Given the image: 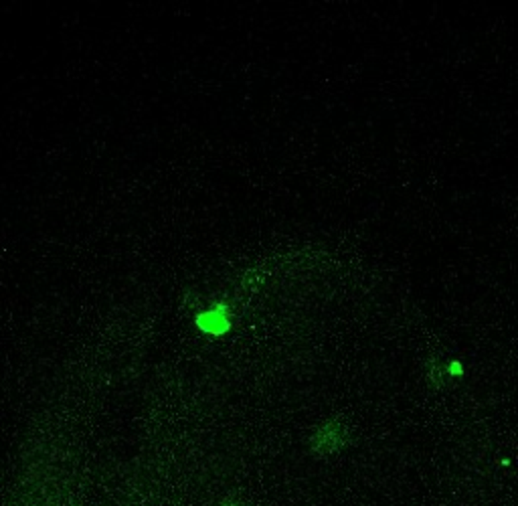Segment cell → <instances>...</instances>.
I'll list each match as a JSON object with an SVG mask.
<instances>
[{
    "mask_svg": "<svg viewBox=\"0 0 518 506\" xmlns=\"http://www.w3.org/2000/svg\"><path fill=\"white\" fill-rule=\"evenodd\" d=\"M198 326L203 328V330H209V332H214V334H219V332H225L227 328H229V322H227V318L221 314V312H207V314H203V316H198Z\"/></svg>",
    "mask_w": 518,
    "mask_h": 506,
    "instance_id": "obj_1",
    "label": "cell"
},
{
    "mask_svg": "<svg viewBox=\"0 0 518 506\" xmlns=\"http://www.w3.org/2000/svg\"><path fill=\"white\" fill-rule=\"evenodd\" d=\"M449 373L460 377V375L464 373V369H462V364H460V362H451V364H449Z\"/></svg>",
    "mask_w": 518,
    "mask_h": 506,
    "instance_id": "obj_2",
    "label": "cell"
}]
</instances>
